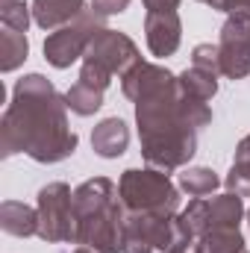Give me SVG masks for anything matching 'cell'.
Here are the masks:
<instances>
[{"mask_svg":"<svg viewBox=\"0 0 250 253\" xmlns=\"http://www.w3.org/2000/svg\"><path fill=\"white\" fill-rule=\"evenodd\" d=\"M126 126L124 121H118V118H109V121H103V124L94 129V135H91V144H94V150L100 153V156H121L126 147Z\"/></svg>","mask_w":250,"mask_h":253,"instance_id":"cell-1","label":"cell"},{"mask_svg":"<svg viewBox=\"0 0 250 253\" xmlns=\"http://www.w3.org/2000/svg\"><path fill=\"white\" fill-rule=\"evenodd\" d=\"M65 197H68V189H65L62 183H56V186L42 191V215H44V221L50 218V227L42 233L44 239H59V230L56 227L65 224V221H71V215L65 209H59V203H65Z\"/></svg>","mask_w":250,"mask_h":253,"instance_id":"cell-2","label":"cell"},{"mask_svg":"<svg viewBox=\"0 0 250 253\" xmlns=\"http://www.w3.org/2000/svg\"><path fill=\"white\" fill-rule=\"evenodd\" d=\"M80 3L83 0H36V21L42 27H53L68 15L80 12Z\"/></svg>","mask_w":250,"mask_h":253,"instance_id":"cell-3","label":"cell"},{"mask_svg":"<svg viewBox=\"0 0 250 253\" xmlns=\"http://www.w3.org/2000/svg\"><path fill=\"white\" fill-rule=\"evenodd\" d=\"M68 106L80 115H91L94 109H100V88L88 85V83H77V88L68 91Z\"/></svg>","mask_w":250,"mask_h":253,"instance_id":"cell-4","label":"cell"},{"mask_svg":"<svg viewBox=\"0 0 250 253\" xmlns=\"http://www.w3.org/2000/svg\"><path fill=\"white\" fill-rule=\"evenodd\" d=\"M183 186H186L191 194H209V191L218 186V177L206 168H197V171H186L183 174Z\"/></svg>","mask_w":250,"mask_h":253,"instance_id":"cell-5","label":"cell"},{"mask_svg":"<svg viewBox=\"0 0 250 253\" xmlns=\"http://www.w3.org/2000/svg\"><path fill=\"white\" fill-rule=\"evenodd\" d=\"M126 6V0H94V9H100L103 15H112V12H121Z\"/></svg>","mask_w":250,"mask_h":253,"instance_id":"cell-6","label":"cell"}]
</instances>
